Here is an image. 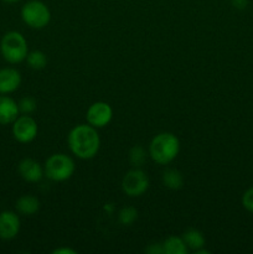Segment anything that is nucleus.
I'll use <instances>...</instances> for the list:
<instances>
[{"mask_svg": "<svg viewBox=\"0 0 253 254\" xmlns=\"http://www.w3.org/2000/svg\"><path fill=\"white\" fill-rule=\"evenodd\" d=\"M67 144L76 158L89 160L98 154L101 148V138L97 128L87 124H78L69 130Z\"/></svg>", "mask_w": 253, "mask_h": 254, "instance_id": "nucleus-1", "label": "nucleus"}, {"mask_svg": "<svg viewBox=\"0 0 253 254\" xmlns=\"http://www.w3.org/2000/svg\"><path fill=\"white\" fill-rule=\"evenodd\" d=\"M149 156L159 165H168L180 153V140L170 131L159 133L149 144Z\"/></svg>", "mask_w": 253, "mask_h": 254, "instance_id": "nucleus-2", "label": "nucleus"}, {"mask_svg": "<svg viewBox=\"0 0 253 254\" xmlns=\"http://www.w3.org/2000/svg\"><path fill=\"white\" fill-rule=\"evenodd\" d=\"M76 170L74 160L63 153L52 154L44 164V173L49 180L62 183L72 178Z\"/></svg>", "mask_w": 253, "mask_h": 254, "instance_id": "nucleus-3", "label": "nucleus"}, {"mask_svg": "<svg viewBox=\"0 0 253 254\" xmlns=\"http://www.w3.org/2000/svg\"><path fill=\"white\" fill-rule=\"evenodd\" d=\"M0 52L9 64H21L29 54L26 39L17 31L6 32L0 41Z\"/></svg>", "mask_w": 253, "mask_h": 254, "instance_id": "nucleus-4", "label": "nucleus"}, {"mask_svg": "<svg viewBox=\"0 0 253 254\" xmlns=\"http://www.w3.org/2000/svg\"><path fill=\"white\" fill-rule=\"evenodd\" d=\"M21 19L31 29H45L51 21V10L41 0H29L21 7Z\"/></svg>", "mask_w": 253, "mask_h": 254, "instance_id": "nucleus-5", "label": "nucleus"}, {"mask_svg": "<svg viewBox=\"0 0 253 254\" xmlns=\"http://www.w3.org/2000/svg\"><path fill=\"white\" fill-rule=\"evenodd\" d=\"M149 176L141 168H133L122 179V190L128 197H140L149 189Z\"/></svg>", "mask_w": 253, "mask_h": 254, "instance_id": "nucleus-6", "label": "nucleus"}, {"mask_svg": "<svg viewBox=\"0 0 253 254\" xmlns=\"http://www.w3.org/2000/svg\"><path fill=\"white\" fill-rule=\"evenodd\" d=\"M39 127L30 114L19 116L12 123V135L19 143L27 144L36 139Z\"/></svg>", "mask_w": 253, "mask_h": 254, "instance_id": "nucleus-7", "label": "nucleus"}, {"mask_svg": "<svg viewBox=\"0 0 253 254\" xmlns=\"http://www.w3.org/2000/svg\"><path fill=\"white\" fill-rule=\"evenodd\" d=\"M112 118H113V109L106 102H94L87 109V123L97 129L104 128L106 126H108L112 122Z\"/></svg>", "mask_w": 253, "mask_h": 254, "instance_id": "nucleus-8", "label": "nucleus"}, {"mask_svg": "<svg viewBox=\"0 0 253 254\" xmlns=\"http://www.w3.org/2000/svg\"><path fill=\"white\" fill-rule=\"evenodd\" d=\"M20 232V218L12 211L0 213V240L10 241Z\"/></svg>", "mask_w": 253, "mask_h": 254, "instance_id": "nucleus-9", "label": "nucleus"}, {"mask_svg": "<svg viewBox=\"0 0 253 254\" xmlns=\"http://www.w3.org/2000/svg\"><path fill=\"white\" fill-rule=\"evenodd\" d=\"M20 176L27 183H39L45 176L44 166L35 159L25 158L22 159L17 166Z\"/></svg>", "mask_w": 253, "mask_h": 254, "instance_id": "nucleus-10", "label": "nucleus"}, {"mask_svg": "<svg viewBox=\"0 0 253 254\" xmlns=\"http://www.w3.org/2000/svg\"><path fill=\"white\" fill-rule=\"evenodd\" d=\"M21 84V74L17 69L7 67L0 69V94H9Z\"/></svg>", "mask_w": 253, "mask_h": 254, "instance_id": "nucleus-11", "label": "nucleus"}, {"mask_svg": "<svg viewBox=\"0 0 253 254\" xmlns=\"http://www.w3.org/2000/svg\"><path fill=\"white\" fill-rule=\"evenodd\" d=\"M19 114L20 111L16 102L5 94H0V124H12Z\"/></svg>", "mask_w": 253, "mask_h": 254, "instance_id": "nucleus-12", "label": "nucleus"}, {"mask_svg": "<svg viewBox=\"0 0 253 254\" xmlns=\"http://www.w3.org/2000/svg\"><path fill=\"white\" fill-rule=\"evenodd\" d=\"M16 211L22 216H32L40 210V201L34 195H22L16 201Z\"/></svg>", "mask_w": 253, "mask_h": 254, "instance_id": "nucleus-13", "label": "nucleus"}, {"mask_svg": "<svg viewBox=\"0 0 253 254\" xmlns=\"http://www.w3.org/2000/svg\"><path fill=\"white\" fill-rule=\"evenodd\" d=\"M181 237H183L184 242L188 246L189 250L193 251V252L200 250V248L205 247V236H203V233L201 231L196 230V228H189V230H186L183 233Z\"/></svg>", "mask_w": 253, "mask_h": 254, "instance_id": "nucleus-14", "label": "nucleus"}, {"mask_svg": "<svg viewBox=\"0 0 253 254\" xmlns=\"http://www.w3.org/2000/svg\"><path fill=\"white\" fill-rule=\"evenodd\" d=\"M163 185L169 190H180L184 186V176L176 169H166L161 175Z\"/></svg>", "mask_w": 253, "mask_h": 254, "instance_id": "nucleus-15", "label": "nucleus"}, {"mask_svg": "<svg viewBox=\"0 0 253 254\" xmlns=\"http://www.w3.org/2000/svg\"><path fill=\"white\" fill-rule=\"evenodd\" d=\"M164 254H186L189 248L184 242L183 237L170 236L163 242Z\"/></svg>", "mask_w": 253, "mask_h": 254, "instance_id": "nucleus-16", "label": "nucleus"}, {"mask_svg": "<svg viewBox=\"0 0 253 254\" xmlns=\"http://www.w3.org/2000/svg\"><path fill=\"white\" fill-rule=\"evenodd\" d=\"M25 61L27 62V66L30 68L35 69V71H40V69H44L47 66V61L49 60H47V56L45 52L40 51V50H34V51L27 54Z\"/></svg>", "mask_w": 253, "mask_h": 254, "instance_id": "nucleus-17", "label": "nucleus"}, {"mask_svg": "<svg viewBox=\"0 0 253 254\" xmlns=\"http://www.w3.org/2000/svg\"><path fill=\"white\" fill-rule=\"evenodd\" d=\"M148 154L141 145H134L129 151V163L133 168H141L145 164Z\"/></svg>", "mask_w": 253, "mask_h": 254, "instance_id": "nucleus-18", "label": "nucleus"}, {"mask_svg": "<svg viewBox=\"0 0 253 254\" xmlns=\"http://www.w3.org/2000/svg\"><path fill=\"white\" fill-rule=\"evenodd\" d=\"M118 220L123 226H131L138 220V211L133 206H126L118 212Z\"/></svg>", "mask_w": 253, "mask_h": 254, "instance_id": "nucleus-19", "label": "nucleus"}, {"mask_svg": "<svg viewBox=\"0 0 253 254\" xmlns=\"http://www.w3.org/2000/svg\"><path fill=\"white\" fill-rule=\"evenodd\" d=\"M17 106H19L20 113L22 114H31L34 113L37 108L36 101H35V98H32V97H24V98L20 99Z\"/></svg>", "mask_w": 253, "mask_h": 254, "instance_id": "nucleus-20", "label": "nucleus"}, {"mask_svg": "<svg viewBox=\"0 0 253 254\" xmlns=\"http://www.w3.org/2000/svg\"><path fill=\"white\" fill-rule=\"evenodd\" d=\"M242 206L246 211L253 213V186H251L250 189L245 191V193L242 195Z\"/></svg>", "mask_w": 253, "mask_h": 254, "instance_id": "nucleus-21", "label": "nucleus"}, {"mask_svg": "<svg viewBox=\"0 0 253 254\" xmlns=\"http://www.w3.org/2000/svg\"><path fill=\"white\" fill-rule=\"evenodd\" d=\"M146 252L150 254H164L163 243H154L146 248Z\"/></svg>", "mask_w": 253, "mask_h": 254, "instance_id": "nucleus-22", "label": "nucleus"}, {"mask_svg": "<svg viewBox=\"0 0 253 254\" xmlns=\"http://www.w3.org/2000/svg\"><path fill=\"white\" fill-rule=\"evenodd\" d=\"M231 4L237 10H245L248 6V0H231Z\"/></svg>", "mask_w": 253, "mask_h": 254, "instance_id": "nucleus-23", "label": "nucleus"}, {"mask_svg": "<svg viewBox=\"0 0 253 254\" xmlns=\"http://www.w3.org/2000/svg\"><path fill=\"white\" fill-rule=\"evenodd\" d=\"M54 254H76V251L71 250V248H66V247H62V248H56V250L52 251Z\"/></svg>", "mask_w": 253, "mask_h": 254, "instance_id": "nucleus-24", "label": "nucleus"}, {"mask_svg": "<svg viewBox=\"0 0 253 254\" xmlns=\"http://www.w3.org/2000/svg\"><path fill=\"white\" fill-rule=\"evenodd\" d=\"M2 1H5V2H9V4H14V2H17V1H20V0H2Z\"/></svg>", "mask_w": 253, "mask_h": 254, "instance_id": "nucleus-25", "label": "nucleus"}]
</instances>
